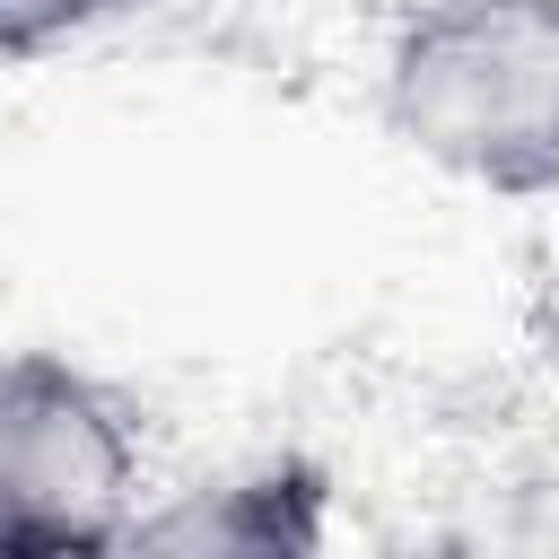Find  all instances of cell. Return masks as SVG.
I'll use <instances>...</instances> for the list:
<instances>
[{"mask_svg":"<svg viewBox=\"0 0 559 559\" xmlns=\"http://www.w3.org/2000/svg\"><path fill=\"white\" fill-rule=\"evenodd\" d=\"M376 96L419 166L489 201H559V0H419Z\"/></svg>","mask_w":559,"mask_h":559,"instance_id":"1","label":"cell"},{"mask_svg":"<svg viewBox=\"0 0 559 559\" xmlns=\"http://www.w3.org/2000/svg\"><path fill=\"white\" fill-rule=\"evenodd\" d=\"M140 524L131 411L52 349L0 358V559H114Z\"/></svg>","mask_w":559,"mask_h":559,"instance_id":"2","label":"cell"},{"mask_svg":"<svg viewBox=\"0 0 559 559\" xmlns=\"http://www.w3.org/2000/svg\"><path fill=\"white\" fill-rule=\"evenodd\" d=\"M323 533H332L323 463L271 454L140 507L114 559H323Z\"/></svg>","mask_w":559,"mask_h":559,"instance_id":"3","label":"cell"},{"mask_svg":"<svg viewBox=\"0 0 559 559\" xmlns=\"http://www.w3.org/2000/svg\"><path fill=\"white\" fill-rule=\"evenodd\" d=\"M114 0H0V61H35L70 35H87Z\"/></svg>","mask_w":559,"mask_h":559,"instance_id":"4","label":"cell"},{"mask_svg":"<svg viewBox=\"0 0 559 559\" xmlns=\"http://www.w3.org/2000/svg\"><path fill=\"white\" fill-rule=\"evenodd\" d=\"M376 559H480L463 533H402V542H384Z\"/></svg>","mask_w":559,"mask_h":559,"instance_id":"5","label":"cell"}]
</instances>
